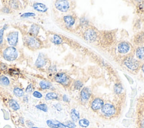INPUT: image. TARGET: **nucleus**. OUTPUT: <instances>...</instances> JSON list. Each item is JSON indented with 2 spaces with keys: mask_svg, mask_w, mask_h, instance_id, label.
<instances>
[{
  "mask_svg": "<svg viewBox=\"0 0 144 128\" xmlns=\"http://www.w3.org/2000/svg\"><path fill=\"white\" fill-rule=\"evenodd\" d=\"M3 55L5 60L12 62L17 58L18 56V52L14 47L11 46L7 47L4 50Z\"/></svg>",
  "mask_w": 144,
  "mask_h": 128,
  "instance_id": "nucleus-1",
  "label": "nucleus"
},
{
  "mask_svg": "<svg viewBox=\"0 0 144 128\" xmlns=\"http://www.w3.org/2000/svg\"><path fill=\"white\" fill-rule=\"evenodd\" d=\"M101 111L105 116L107 117H111L114 115L116 112L115 107L110 103H107L104 105L101 108Z\"/></svg>",
  "mask_w": 144,
  "mask_h": 128,
  "instance_id": "nucleus-2",
  "label": "nucleus"
},
{
  "mask_svg": "<svg viewBox=\"0 0 144 128\" xmlns=\"http://www.w3.org/2000/svg\"><path fill=\"white\" fill-rule=\"evenodd\" d=\"M124 63L126 67L132 71L137 70L140 65L138 61L132 57L126 58L124 61Z\"/></svg>",
  "mask_w": 144,
  "mask_h": 128,
  "instance_id": "nucleus-3",
  "label": "nucleus"
},
{
  "mask_svg": "<svg viewBox=\"0 0 144 128\" xmlns=\"http://www.w3.org/2000/svg\"><path fill=\"white\" fill-rule=\"evenodd\" d=\"M55 7L61 12H66L69 10L70 5L68 1L65 0H59L55 2Z\"/></svg>",
  "mask_w": 144,
  "mask_h": 128,
  "instance_id": "nucleus-4",
  "label": "nucleus"
},
{
  "mask_svg": "<svg viewBox=\"0 0 144 128\" xmlns=\"http://www.w3.org/2000/svg\"><path fill=\"white\" fill-rule=\"evenodd\" d=\"M27 46L32 49H38L41 45L40 41L34 37H27L26 39Z\"/></svg>",
  "mask_w": 144,
  "mask_h": 128,
  "instance_id": "nucleus-5",
  "label": "nucleus"
},
{
  "mask_svg": "<svg viewBox=\"0 0 144 128\" xmlns=\"http://www.w3.org/2000/svg\"><path fill=\"white\" fill-rule=\"evenodd\" d=\"M84 39L89 42H93L97 38V34L93 29H88L84 34Z\"/></svg>",
  "mask_w": 144,
  "mask_h": 128,
  "instance_id": "nucleus-6",
  "label": "nucleus"
},
{
  "mask_svg": "<svg viewBox=\"0 0 144 128\" xmlns=\"http://www.w3.org/2000/svg\"><path fill=\"white\" fill-rule=\"evenodd\" d=\"M18 32H13L10 33L7 37V41L9 45L13 47L16 45L17 41H18Z\"/></svg>",
  "mask_w": 144,
  "mask_h": 128,
  "instance_id": "nucleus-7",
  "label": "nucleus"
},
{
  "mask_svg": "<svg viewBox=\"0 0 144 128\" xmlns=\"http://www.w3.org/2000/svg\"><path fill=\"white\" fill-rule=\"evenodd\" d=\"M47 125L51 128H66V126L64 124L57 120H49L46 121Z\"/></svg>",
  "mask_w": 144,
  "mask_h": 128,
  "instance_id": "nucleus-8",
  "label": "nucleus"
},
{
  "mask_svg": "<svg viewBox=\"0 0 144 128\" xmlns=\"http://www.w3.org/2000/svg\"><path fill=\"white\" fill-rule=\"evenodd\" d=\"M104 106V101L100 98H96L93 100L91 104V108L93 111H97L101 108Z\"/></svg>",
  "mask_w": 144,
  "mask_h": 128,
  "instance_id": "nucleus-9",
  "label": "nucleus"
},
{
  "mask_svg": "<svg viewBox=\"0 0 144 128\" xmlns=\"http://www.w3.org/2000/svg\"><path fill=\"white\" fill-rule=\"evenodd\" d=\"M56 81L61 84H65L68 80L66 74L64 73H59L55 76Z\"/></svg>",
  "mask_w": 144,
  "mask_h": 128,
  "instance_id": "nucleus-10",
  "label": "nucleus"
},
{
  "mask_svg": "<svg viewBox=\"0 0 144 128\" xmlns=\"http://www.w3.org/2000/svg\"><path fill=\"white\" fill-rule=\"evenodd\" d=\"M130 49V46L127 42H120L118 46V52L121 54L127 53Z\"/></svg>",
  "mask_w": 144,
  "mask_h": 128,
  "instance_id": "nucleus-11",
  "label": "nucleus"
},
{
  "mask_svg": "<svg viewBox=\"0 0 144 128\" xmlns=\"http://www.w3.org/2000/svg\"><path fill=\"white\" fill-rule=\"evenodd\" d=\"M46 64V59L43 54H40L36 62V65L39 68H41Z\"/></svg>",
  "mask_w": 144,
  "mask_h": 128,
  "instance_id": "nucleus-12",
  "label": "nucleus"
},
{
  "mask_svg": "<svg viewBox=\"0 0 144 128\" xmlns=\"http://www.w3.org/2000/svg\"><path fill=\"white\" fill-rule=\"evenodd\" d=\"M91 96V92L90 89L88 88H83L81 92V97L82 99L86 101L89 99Z\"/></svg>",
  "mask_w": 144,
  "mask_h": 128,
  "instance_id": "nucleus-13",
  "label": "nucleus"
},
{
  "mask_svg": "<svg viewBox=\"0 0 144 128\" xmlns=\"http://www.w3.org/2000/svg\"><path fill=\"white\" fill-rule=\"evenodd\" d=\"M134 42L137 45L144 44V32H141L135 36Z\"/></svg>",
  "mask_w": 144,
  "mask_h": 128,
  "instance_id": "nucleus-14",
  "label": "nucleus"
},
{
  "mask_svg": "<svg viewBox=\"0 0 144 128\" xmlns=\"http://www.w3.org/2000/svg\"><path fill=\"white\" fill-rule=\"evenodd\" d=\"M33 7L34 10L39 12H42V13H45L47 10V7H46V6L41 3H35Z\"/></svg>",
  "mask_w": 144,
  "mask_h": 128,
  "instance_id": "nucleus-15",
  "label": "nucleus"
},
{
  "mask_svg": "<svg viewBox=\"0 0 144 128\" xmlns=\"http://www.w3.org/2000/svg\"><path fill=\"white\" fill-rule=\"evenodd\" d=\"M64 20L68 28H70L75 23V19L72 16L67 15L64 17Z\"/></svg>",
  "mask_w": 144,
  "mask_h": 128,
  "instance_id": "nucleus-16",
  "label": "nucleus"
},
{
  "mask_svg": "<svg viewBox=\"0 0 144 128\" xmlns=\"http://www.w3.org/2000/svg\"><path fill=\"white\" fill-rule=\"evenodd\" d=\"M70 117L73 121H77L80 117L79 112L75 108L72 109L70 111Z\"/></svg>",
  "mask_w": 144,
  "mask_h": 128,
  "instance_id": "nucleus-17",
  "label": "nucleus"
},
{
  "mask_svg": "<svg viewBox=\"0 0 144 128\" xmlns=\"http://www.w3.org/2000/svg\"><path fill=\"white\" fill-rule=\"evenodd\" d=\"M9 106L14 111H17L20 109V106L16 100L11 99L9 100Z\"/></svg>",
  "mask_w": 144,
  "mask_h": 128,
  "instance_id": "nucleus-18",
  "label": "nucleus"
},
{
  "mask_svg": "<svg viewBox=\"0 0 144 128\" xmlns=\"http://www.w3.org/2000/svg\"><path fill=\"white\" fill-rule=\"evenodd\" d=\"M40 30V27L36 24H33L32 25L29 32L33 36H37L39 33Z\"/></svg>",
  "mask_w": 144,
  "mask_h": 128,
  "instance_id": "nucleus-19",
  "label": "nucleus"
},
{
  "mask_svg": "<svg viewBox=\"0 0 144 128\" xmlns=\"http://www.w3.org/2000/svg\"><path fill=\"white\" fill-rule=\"evenodd\" d=\"M136 56L140 59H144V47H140L137 49Z\"/></svg>",
  "mask_w": 144,
  "mask_h": 128,
  "instance_id": "nucleus-20",
  "label": "nucleus"
},
{
  "mask_svg": "<svg viewBox=\"0 0 144 128\" xmlns=\"http://www.w3.org/2000/svg\"><path fill=\"white\" fill-rule=\"evenodd\" d=\"M40 85L41 89H49L51 87V84L47 81H41L40 82Z\"/></svg>",
  "mask_w": 144,
  "mask_h": 128,
  "instance_id": "nucleus-21",
  "label": "nucleus"
},
{
  "mask_svg": "<svg viewBox=\"0 0 144 128\" xmlns=\"http://www.w3.org/2000/svg\"><path fill=\"white\" fill-rule=\"evenodd\" d=\"M58 98V96L55 93H49L46 95L45 99L46 100H52V99H57Z\"/></svg>",
  "mask_w": 144,
  "mask_h": 128,
  "instance_id": "nucleus-22",
  "label": "nucleus"
},
{
  "mask_svg": "<svg viewBox=\"0 0 144 128\" xmlns=\"http://www.w3.org/2000/svg\"><path fill=\"white\" fill-rule=\"evenodd\" d=\"M79 125L82 127H87L89 126L90 122L86 118H82L79 120Z\"/></svg>",
  "mask_w": 144,
  "mask_h": 128,
  "instance_id": "nucleus-23",
  "label": "nucleus"
},
{
  "mask_svg": "<svg viewBox=\"0 0 144 128\" xmlns=\"http://www.w3.org/2000/svg\"><path fill=\"white\" fill-rule=\"evenodd\" d=\"M0 84L7 86L10 84V81L7 77L2 76L0 77Z\"/></svg>",
  "mask_w": 144,
  "mask_h": 128,
  "instance_id": "nucleus-24",
  "label": "nucleus"
},
{
  "mask_svg": "<svg viewBox=\"0 0 144 128\" xmlns=\"http://www.w3.org/2000/svg\"><path fill=\"white\" fill-rule=\"evenodd\" d=\"M14 93L16 96L21 97H23V95H24V91H23L22 89L15 88L14 89Z\"/></svg>",
  "mask_w": 144,
  "mask_h": 128,
  "instance_id": "nucleus-25",
  "label": "nucleus"
},
{
  "mask_svg": "<svg viewBox=\"0 0 144 128\" xmlns=\"http://www.w3.org/2000/svg\"><path fill=\"white\" fill-rule=\"evenodd\" d=\"M123 86L121 84H117L114 86V91L117 94H119L122 92L123 91Z\"/></svg>",
  "mask_w": 144,
  "mask_h": 128,
  "instance_id": "nucleus-26",
  "label": "nucleus"
},
{
  "mask_svg": "<svg viewBox=\"0 0 144 128\" xmlns=\"http://www.w3.org/2000/svg\"><path fill=\"white\" fill-rule=\"evenodd\" d=\"M53 42L55 44L59 45L63 42V40L59 35H54V38H53Z\"/></svg>",
  "mask_w": 144,
  "mask_h": 128,
  "instance_id": "nucleus-27",
  "label": "nucleus"
},
{
  "mask_svg": "<svg viewBox=\"0 0 144 128\" xmlns=\"http://www.w3.org/2000/svg\"><path fill=\"white\" fill-rule=\"evenodd\" d=\"M36 107L37 109L41 110V111H42L43 112H46L48 111V107L46 104H40V105H37Z\"/></svg>",
  "mask_w": 144,
  "mask_h": 128,
  "instance_id": "nucleus-28",
  "label": "nucleus"
},
{
  "mask_svg": "<svg viewBox=\"0 0 144 128\" xmlns=\"http://www.w3.org/2000/svg\"><path fill=\"white\" fill-rule=\"evenodd\" d=\"M137 11L139 13H144V3H139L137 6Z\"/></svg>",
  "mask_w": 144,
  "mask_h": 128,
  "instance_id": "nucleus-29",
  "label": "nucleus"
},
{
  "mask_svg": "<svg viewBox=\"0 0 144 128\" xmlns=\"http://www.w3.org/2000/svg\"><path fill=\"white\" fill-rule=\"evenodd\" d=\"M64 125L66 126V127H68V128H75V124L74 122H72L71 121H66Z\"/></svg>",
  "mask_w": 144,
  "mask_h": 128,
  "instance_id": "nucleus-30",
  "label": "nucleus"
},
{
  "mask_svg": "<svg viewBox=\"0 0 144 128\" xmlns=\"http://www.w3.org/2000/svg\"><path fill=\"white\" fill-rule=\"evenodd\" d=\"M83 86V84L80 81H77L74 83V88L77 90H79Z\"/></svg>",
  "mask_w": 144,
  "mask_h": 128,
  "instance_id": "nucleus-31",
  "label": "nucleus"
},
{
  "mask_svg": "<svg viewBox=\"0 0 144 128\" xmlns=\"http://www.w3.org/2000/svg\"><path fill=\"white\" fill-rule=\"evenodd\" d=\"M9 73L11 76L14 75H19V71L17 70H15V69H10L9 70Z\"/></svg>",
  "mask_w": 144,
  "mask_h": 128,
  "instance_id": "nucleus-32",
  "label": "nucleus"
},
{
  "mask_svg": "<svg viewBox=\"0 0 144 128\" xmlns=\"http://www.w3.org/2000/svg\"><path fill=\"white\" fill-rule=\"evenodd\" d=\"M35 16V14L33 13H24L23 14V15H22V18H29V17H32V16Z\"/></svg>",
  "mask_w": 144,
  "mask_h": 128,
  "instance_id": "nucleus-33",
  "label": "nucleus"
},
{
  "mask_svg": "<svg viewBox=\"0 0 144 128\" xmlns=\"http://www.w3.org/2000/svg\"><path fill=\"white\" fill-rule=\"evenodd\" d=\"M33 96L37 98H41L42 97V94L38 91H34L33 93Z\"/></svg>",
  "mask_w": 144,
  "mask_h": 128,
  "instance_id": "nucleus-34",
  "label": "nucleus"
},
{
  "mask_svg": "<svg viewBox=\"0 0 144 128\" xmlns=\"http://www.w3.org/2000/svg\"><path fill=\"white\" fill-rule=\"evenodd\" d=\"M33 86H32V84H29V85L27 86V88H26L25 91H26L27 93H32V92L33 91Z\"/></svg>",
  "mask_w": 144,
  "mask_h": 128,
  "instance_id": "nucleus-35",
  "label": "nucleus"
},
{
  "mask_svg": "<svg viewBox=\"0 0 144 128\" xmlns=\"http://www.w3.org/2000/svg\"><path fill=\"white\" fill-rule=\"evenodd\" d=\"M5 29L3 28L1 30H0V45L2 44L3 42V36H4V32Z\"/></svg>",
  "mask_w": 144,
  "mask_h": 128,
  "instance_id": "nucleus-36",
  "label": "nucleus"
},
{
  "mask_svg": "<svg viewBox=\"0 0 144 128\" xmlns=\"http://www.w3.org/2000/svg\"><path fill=\"white\" fill-rule=\"evenodd\" d=\"M10 6L11 7L14 8H16L17 7V3H16V2L15 1H10Z\"/></svg>",
  "mask_w": 144,
  "mask_h": 128,
  "instance_id": "nucleus-37",
  "label": "nucleus"
},
{
  "mask_svg": "<svg viewBox=\"0 0 144 128\" xmlns=\"http://www.w3.org/2000/svg\"><path fill=\"white\" fill-rule=\"evenodd\" d=\"M63 101H64V102H68L69 101V98L68 97V96H66V95H64V96H63Z\"/></svg>",
  "mask_w": 144,
  "mask_h": 128,
  "instance_id": "nucleus-38",
  "label": "nucleus"
},
{
  "mask_svg": "<svg viewBox=\"0 0 144 128\" xmlns=\"http://www.w3.org/2000/svg\"><path fill=\"white\" fill-rule=\"evenodd\" d=\"M0 68H1V70L4 71V70L6 69L7 67H6V65L5 64H3V63H1V65H0Z\"/></svg>",
  "mask_w": 144,
  "mask_h": 128,
  "instance_id": "nucleus-39",
  "label": "nucleus"
},
{
  "mask_svg": "<svg viewBox=\"0 0 144 128\" xmlns=\"http://www.w3.org/2000/svg\"><path fill=\"white\" fill-rule=\"evenodd\" d=\"M49 71H50V72H56V67H55V66L51 67L50 68H49Z\"/></svg>",
  "mask_w": 144,
  "mask_h": 128,
  "instance_id": "nucleus-40",
  "label": "nucleus"
},
{
  "mask_svg": "<svg viewBox=\"0 0 144 128\" xmlns=\"http://www.w3.org/2000/svg\"><path fill=\"white\" fill-rule=\"evenodd\" d=\"M26 124L28 125V126H29V127H33V126L34 125V124L33 123H32V122L31 121H26Z\"/></svg>",
  "mask_w": 144,
  "mask_h": 128,
  "instance_id": "nucleus-41",
  "label": "nucleus"
},
{
  "mask_svg": "<svg viewBox=\"0 0 144 128\" xmlns=\"http://www.w3.org/2000/svg\"><path fill=\"white\" fill-rule=\"evenodd\" d=\"M55 106V108H56L58 111H61V106L60 104H57V105H56Z\"/></svg>",
  "mask_w": 144,
  "mask_h": 128,
  "instance_id": "nucleus-42",
  "label": "nucleus"
},
{
  "mask_svg": "<svg viewBox=\"0 0 144 128\" xmlns=\"http://www.w3.org/2000/svg\"><path fill=\"white\" fill-rule=\"evenodd\" d=\"M2 11L4 12V13H9V11H10V10H9V8H7V7H5L3 8V10Z\"/></svg>",
  "mask_w": 144,
  "mask_h": 128,
  "instance_id": "nucleus-43",
  "label": "nucleus"
},
{
  "mask_svg": "<svg viewBox=\"0 0 144 128\" xmlns=\"http://www.w3.org/2000/svg\"><path fill=\"white\" fill-rule=\"evenodd\" d=\"M23 100L25 102H28V97L27 96H24V97L23 98Z\"/></svg>",
  "mask_w": 144,
  "mask_h": 128,
  "instance_id": "nucleus-44",
  "label": "nucleus"
},
{
  "mask_svg": "<svg viewBox=\"0 0 144 128\" xmlns=\"http://www.w3.org/2000/svg\"><path fill=\"white\" fill-rule=\"evenodd\" d=\"M20 121H21V124H24V121H23V118H20Z\"/></svg>",
  "mask_w": 144,
  "mask_h": 128,
  "instance_id": "nucleus-45",
  "label": "nucleus"
},
{
  "mask_svg": "<svg viewBox=\"0 0 144 128\" xmlns=\"http://www.w3.org/2000/svg\"><path fill=\"white\" fill-rule=\"evenodd\" d=\"M141 128H144V121L141 123Z\"/></svg>",
  "mask_w": 144,
  "mask_h": 128,
  "instance_id": "nucleus-46",
  "label": "nucleus"
},
{
  "mask_svg": "<svg viewBox=\"0 0 144 128\" xmlns=\"http://www.w3.org/2000/svg\"><path fill=\"white\" fill-rule=\"evenodd\" d=\"M142 70L143 72L144 73V64H143V65H142Z\"/></svg>",
  "mask_w": 144,
  "mask_h": 128,
  "instance_id": "nucleus-47",
  "label": "nucleus"
},
{
  "mask_svg": "<svg viewBox=\"0 0 144 128\" xmlns=\"http://www.w3.org/2000/svg\"><path fill=\"white\" fill-rule=\"evenodd\" d=\"M32 128H40V127H32Z\"/></svg>",
  "mask_w": 144,
  "mask_h": 128,
  "instance_id": "nucleus-48",
  "label": "nucleus"
},
{
  "mask_svg": "<svg viewBox=\"0 0 144 128\" xmlns=\"http://www.w3.org/2000/svg\"><path fill=\"white\" fill-rule=\"evenodd\" d=\"M19 128H22V127H19Z\"/></svg>",
  "mask_w": 144,
  "mask_h": 128,
  "instance_id": "nucleus-49",
  "label": "nucleus"
}]
</instances>
